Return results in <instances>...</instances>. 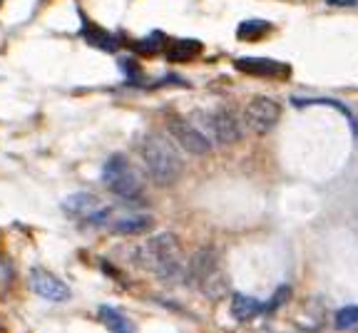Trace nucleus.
<instances>
[{
    "instance_id": "a211bd4d",
    "label": "nucleus",
    "mask_w": 358,
    "mask_h": 333,
    "mask_svg": "<svg viewBox=\"0 0 358 333\" xmlns=\"http://www.w3.org/2000/svg\"><path fill=\"white\" fill-rule=\"evenodd\" d=\"M358 326V306H344L336 314V328L339 331H348V328Z\"/></svg>"
},
{
    "instance_id": "f3484780",
    "label": "nucleus",
    "mask_w": 358,
    "mask_h": 333,
    "mask_svg": "<svg viewBox=\"0 0 358 333\" xmlns=\"http://www.w3.org/2000/svg\"><path fill=\"white\" fill-rule=\"evenodd\" d=\"M202 291L209 296V299H219V296H224L229 291V279L219 271V268H216L214 274L202 284Z\"/></svg>"
},
{
    "instance_id": "f257e3e1",
    "label": "nucleus",
    "mask_w": 358,
    "mask_h": 333,
    "mask_svg": "<svg viewBox=\"0 0 358 333\" xmlns=\"http://www.w3.org/2000/svg\"><path fill=\"white\" fill-rule=\"evenodd\" d=\"M139 157H142L150 176L159 187H172L175 182H179V176L184 172L177 147L167 137L155 135V132L144 135V139L139 142Z\"/></svg>"
},
{
    "instance_id": "2eb2a0df",
    "label": "nucleus",
    "mask_w": 358,
    "mask_h": 333,
    "mask_svg": "<svg viewBox=\"0 0 358 333\" xmlns=\"http://www.w3.org/2000/svg\"><path fill=\"white\" fill-rule=\"evenodd\" d=\"M82 38H85L87 43H92L95 47H102V50H115V45H118V40L112 38L104 27H98L87 18H85V25H82Z\"/></svg>"
},
{
    "instance_id": "423d86ee",
    "label": "nucleus",
    "mask_w": 358,
    "mask_h": 333,
    "mask_svg": "<svg viewBox=\"0 0 358 333\" xmlns=\"http://www.w3.org/2000/svg\"><path fill=\"white\" fill-rule=\"evenodd\" d=\"M27 284H30V291L35 296L45 301H52V303H65V301L72 299V291L65 281L58 279L55 274H50L47 268H38L35 266L27 276Z\"/></svg>"
},
{
    "instance_id": "39448f33",
    "label": "nucleus",
    "mask_w": 358,
    "mask_h": 333,
    "mask_svg": "<svg viewBox=\"0 0 358 333\" xmlns=\"http://www.w3.org/2000/svg\"><path fill=\"white\" fill-rule=\"evenodd\" d=\"M281 119V107L276 100L256 95L249 100V105L244 107V127L254 135H269V132L279 124Z\"/></svg>"
},
{
    "instance_id": "6ab92c4d",
    "label": "nucleus",
    "mask_w": 358,
    "mask_h": 333,
    "mask_svg": "<svg viewBox=\"0 0 358 333\" xmlns=\"http://www.w3.org/2000/svg\"><path fill=\"white\" fill-rule=\"evenodd\" d=\"M289 299H291V286H287V284H284V286L276 288L271 299H269L267 303H264V314H273V311L284 306V303H287Z\"/></svg>"
},
{
    "instance_id": "412c9836",
    "label": "nucleus",
    "mask_w": 358,
    "mask_h": 333,
    "mask_svg": "<svg viewBox=\"0 0 358 333\" xmlns=\"http://www.w3.org/2000/svg\"><path fill=\"white\" fill-rule=\"evenodd\" d=\"M0 3H3V0H0Z\"/></svg>"
},
{
    "instance_id": "7ed1b4c3",
    "label": "nucleus",
    "mask_w": 358,
    "mask_h": 333,
    "mask_svg": "<svg viewBox=\"0 0 358 333\" xmlns=\"http://www.w3.org/2000/svg\"><path fill=\"white\" fill-rule=\"evenodd\" d=\"M102 184L115 196L124 199V202H135L144 194L142 176L137 174V170L130 164V159L122 154H112L102 167Z\"/></svg>"
},
{
    "instance_id": "dca6fc26",
    "label": "nucleus",
    "mask_w": 358,
    "mask_h": 333,
    "mask_svg": "<svg viewBox=\"0 0 358 333\" xmlns=\"http://www.w3.org/2000/svg\"><path fill=\"white\" fill-rule=\"evenodd\" d=\"M267 33H271V23H267V20H244L236 27V38L239 40H259Z\"/></svg>"
},
{
    "instance_id": "9d476101",
    "label": "nucleus",
    "mask_w": 358,
    "mask_h": 333,
    "mask_svg": "<svg viewBox=\"0 0 358 333\" xmlns=\"http://www.w3.org/2000/svg\"><path fill=\"white\" fill-rule=\"evenodd\" d=\"M110 229L112 234L120 236H139V234H150L152 229H155V222L147 214H124L120 216L118 222H112Z\"/></svg>"
},
{
    "instance_id": "aec40b11",
    "label": "nucleus",
    "mask_w": 358,
    "mask_h": 333,
    "mask_svg": "<svg viewBox=\"0 0 358 333\" xmlns=\"http://www.w3.org/2000/svg\"><path fill=\"white\" fill-rule=\"evenodd\" d=\"M328 5H339V8H351L356 5V0H326Z\"/></svg>"
},
{
    "instance_id": "1a4fd4ad",
    "label": "nucleus",
    "mask_w": 358,
    "mask_h": 333,
    "mask_svg": "<svg viewBox=\"0 0 358 333\" xmlns=\"http://www.w3.org/2000/svg\"><path fill=\"white\" fill-rule=\"evenodd\" d=\"M234 67L249 78H289V65H281L276 60L267 58H241L234 60Z\"/></svg>"
},
{
    "instance_id": "9b49d317",
    "label": "nucleus",
    "mask_w": 358,
    "mask_h": 333,
    "mask_svg": "<svg viewBox=\"0 0 358 333\" xmlns=\"http://www.w3.org/2000/svg\"><path fill=\"white\" fill-rule=\"evenodd\" d=\"M67 214L72 216H90L92 222H98V214H102L104 209H100V202L98 196L87 194V192H78V194L67 196L65 202H63Z\"/></svg>"
},
{
    "instance_id": "0eeeda50",
    "label": "nucleus",
    "mask_w": 358,
    "mask_h": 333,
    "mask_svg": "<svg viewBox=\"0 0 358 333\" xmlns=\"http://www.w3.org/2000/svg\"><path fill=\"white\" fill-rule=\"evenodd\" d=\"M216 264H219V259H216L214 249L212 246L197 249L194 254H192V259H189V264H187V281L192 284V286H202L204 281H207L209 276L219 268Z\"/></svg>"
},
{
    "instance_id": "6e6552de",
    "label": "nucleus",
    "mask_w": 358,
    "mask_h": 333,
    "mask_svg": "<svg viewBox=\"0 0 358 333\" xmlns=\"http://www.w3.org/2000/svg\"><path fill=\"white\" fill-rule=\"evenodd\" d=\"M209 124H212V132L219 144H234L241 139V132H244V124L236 117L232 110H216L212 117H209Z\"/></svg>"
},
{
    "instance_id": "ddd939ff",
    "label": "nucleus",
    "mask_w": 358,
    "mask_h": 333,
    "mask_svg": "<svg viewBox=\"0 0 358 333\" xmlns=\"http://www.w3.org/2000/svg\"><path fill=\"white\" fill-rule=\"evenodd\" d=\"M98 316H100V321H102L104 326H107V331L110 333H137L135 323H132V321L127 319L122 311H118V308L100 306Z\"/></svg>"
},
{
    "instance_id": "f8f14e48",
    "label": "nucleus",
    "mask_w": 358,
    "mask_h": 333,
    "mask_svg": "<svg viewBox=\"0 0 358 333\" xmlns=\"http://www.w3.org/2000/svg\"><path fill=\"white\" fill-rule=\"evenodd\" d=\"M261 314H264V303H261L259 299L247 294L232 296V316H234L236 321H251Z\"/></svg>"
},
{
    "instance_id": "4468645a",
    "label": "nucleus",
    "mask_w": 358,
    "mask_h": 333,
    "mask_svg": "<svg viewBox=\"0 0 358 333\" xmlns=\"http://www.w3.org/2000/svg\"><path fill=\"white\" fill-rule=\"evenodd\" d=\"M202 50L204 45L199 40H177V43L170 45V50H167V58H170L172 62H187V60H194Z\"/></svg>"
},
{
    "instance_id": "20e7f679",
    "label": "nucleus",
    "mask_w": 358,
    "mask_h": 333,
    "mask_svg": "<svg viewBox=\"0 0 358 333\" xmlns=\"http://www.w3.org/2000/svg\"><path fill=\"white\" fill-rule=\"evenodd\" d=\"M167 132H170L172 139H175L187 154H192V157H204V154L212 152V139H209L199 127H194V124L189 122L187 117L170 115V117H167Z\"/></svg>"
},
{
    "instance_id": "f03ea898",
    "label": "nucleus",
    "mask_w": 358,
    "mask_h": 333,
    "mask_svg": "<svg viewBox=\"0 0 358 333\" xmlns=\"http://www.w3.org/2000/svg\"><path fill=\"white\" fill-rule=\"evenodd\" d=\"M139 251V262L147 268H152L159 279L175 281L182 274V244L172 231H159L144 242Z\"/></svg>"
}]
</instances>
